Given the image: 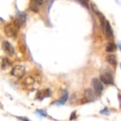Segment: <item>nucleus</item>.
I'll return each mask as SVG.
<instances>
[{
    "label": "nucleus",
    "instance_id": "obj_1",
    "mask_svg": "<svg viewBox=\"0 0 121 121\" xmlns=\"http://www.w3.org/2000/svg\"><path fill=\"white\" fill-rule=\"evenodd\" d=\"M19 30V27L14 22L7 24L4 26V33L8 37L10 38H16L18 34Z\"/></svg>",
    "mask_w": 121,
    "mask_h": 121
},
{
    "label": "nucleus",
    "instance_id": "obj_2",
    "mask_svg": "<svg viewBox=\"0 0 121 121\" xmlns=\"http://www.w3.org/2000/svg\"><path fill=\"white\" fill-rule=\"evenodd\" d=\"M25 72H26L25 68L22 65H16V66H14L12 68V71H11L12 75L14 76L16 78H22L24 76Z\"/></svg>",
    "mask_w": 121,
    "mask_h": 121
},
{
    "label": "nucleus",
    "instance_id": "obj_3",
    "mask_svg": "<svg viewBox=\"0 0 121 121\" xmlns=\"http://www.w3.org/2000/svg\"><path fill=\"white\" fill-rule=\"evenodd\" d=\"M91 83H92V86L93 88L94 93L96 94L97 95H100L103 89V84L101 83L100 81L95 78L92 80Z\"/></svg>",
    "mask_w": 121,
    "mask_h": 121
},
{
    "label": "nucleus",
    "instance_id": "obj_4",
    "mask_svg": "<svg viewBox=\"0 0 121 121\" xmlns=\"http://www.w3.org/2000/svg\"><path fill=\"white\" fill-rule=\"evenodd\" d=\"M2 49L3 51H4V53L9 56H14V48L13 47V46L7 41H4L2 42Z\"/></svg>",
    "mask_w": 121,
    "mask_h": 121
},
{
    "label": "nucleus",
    "instance_id": "obj_5",
    "mask_svg": "<svg viewBox=\"0 0 121 121\" xmlns=\"http://www.w3.org/2000/svg\"><path fill=\"white\" fill-rule=\"evenodd\" d=\"M100 82H103L106 85H112L114 83L113 78L110 73H104L101 74L100 76Z\"/></svg>",
    "mask_w": 121,
    "mask_h": 121
},
{
    "label": "nucleus",
    "instance_id": "obj_6",
    "mask_svg": "<svg viewBox=\"0 0 121 121\" xmlns=\"http://www.w3.org/2000/svg\"><path fill=\"white\" fill-rule=\"evenodd\" d=\"M36 78L33 76H28L26 77L23 82L24 87L26 89H33L34 88V85L36 84Z\"/></svg>",
    "mask_w": 121,
    "mask_h": 121
},
{
    "label": "nucleus",
    "instance_id": "obj_7",
    "mask_svg": "<svg viewBox=\"0 0 121 121\" xmlns=\"http://www.w3.org/2000/svg\"><path fill=\"white\" fill-rule=\"evenodd\" d=\"M103 31H104L105 36L110 39H112L113 38V31H112V29L108 21H106L105 24V26H104V28L103 29Z\"/></svg>",
    "mask_w": 121,
    "mask_h": 121
},
{
    "label": "nucleus",
    "instance_id": "obj_8",
    "mask_svg": "<svg viewBox=\"0 0 121 121\" xmlns=\"http://www.w3.org/2000/svg\"><path fill=\"white\" fill-rule=\"evenodd\" d=\"M14 22L20 28L21 26H22L24 23L26 22V16L23 13H19L17 17H16V19H14Z\"/></svg>",
    "mask_w": 121,
    "mask_h": 121
},
{
    "label": "nucleus",
    "instance_id": "obj_9",
    "mask_svg": "<svg viewBox=\"0 0 121 121\" xmlns=\"http://www.w3.org/2000/svg\"><path fill=\"white\" fill-rule=\"evenodd\" d=\"M51 95V92L48 89H43L41 91H39L36 93V98L39 100H43L47 97H49Z\"/></svg>",
    "mask_w": 121,
    "mask_h": 121
},
{
    "label": "nucleus",
    "instance_id": "obj_10",
    "mask_svg": "<svg viewBox=\"0 0 121 121\" xmlns=\"http://www.w3.org/2000/svg\"><path fill=\"white\" fill-rule=\"evenodd\" d=\"M84 95L87 101H93L95 100V93L91 88H86L85 90Z\"/></svg>",
    "mask_w": 121,
    "mask_h": 121
},
{
    "label": "nucleus",
    "instance_id": "obj_11",
    "mask_svg": "<svg viewBox=\"0 0 121 121\" xmlns=\"http://www.w3.org/2000/svg\"><path fill=\"white\" fill-rule=\"evenodd\" d=\"M117 48L116 45L112 42H108L105 46V51L108 53L114 52Z\"/></svg>",
    "mask_w": 121,
    "mask_h": 121
},
{
    "label": "nucleus",
    "instance_id": "obj_12",
    "mask_svg": "<svg viewBox=\"0 0 121 121\" xmlns=\"http://www.w3.org/2000/svg\"><path fill=\"white\" fill-rule=\"evenodd\" d=\"M68 98H69L68 92L66 91H64L63 92V94H62L61 97H60V98L59 99V100L57 102V104L58 105H63V104H64L67 101Z\"/></svg>",
    "mask_w": 121,
    "mask_h": 121
},
{
    "label": "nucleus",
    "instance_id": "obj_13",
    "mask_svg": "<svg viewBox=\"0 0 121 121\" xmlns=\"http://www.w3.org/2000/svg\"><path fill=\"white\" fill-rule=\"evenodd\" d=\"M11 66V61L9 60V59L7 57H4L2 58V64H1V66L2 69H7L9 66Z\"/></svg>",
    "mask_w": 121,
    "mask_h": 121
},
{
    "label": "nucleus",
    "instance_id": "obj_14",
    "mask_svg": "<svg viewBox=\"0 0 121 121\" xmlns=\"http://www.w3.org/2000/svg\"><path fill=\"white\" fill-rule=\"evenodd\" d=\"M39 5L37 4V3L34 1V0H31L30 4H29V9L31 11L34 12H39Z\"/></svg>",
    "mask_w": 121,
    "mask_h": 121
},
{
    "label": "nucleus",
    "instance_id": "obj_15",
    "mask_svg": "<svg viewBox=\"0 0 121 121\" xmlns=\"http://www.w3.org/2000/svg\"><path fill=\"white\" fill-rule=\"evenodd\" d=\"M106 60L110 64V65H112V66H115L117 64V60H116V58L114 55H109L107 56L106 58Z\"/></svg>",
    "mask_w": 121,
    "mask_h": 121
},
{
    "label": "nucleus",
    "instance_id": "obj_16",
    "mask_svg": "<svg viewBox=\"0 0 121 121\" xmlns=\"http://www.w3.org/2000/svg\"><path fill=\"white\" fill-rule=\"evenodd\" d=\"M91 9H92V10H93V12L95 14H98L100 12L99 11V9H98V7L94 4V3H91Z\"/></svg>",
    "mask_w": 121,
    "mask_h": 121
},
{
    "label": "nucleus",
    "instance_id": "obj_17",
    "mask_svg": "<svg viewBox=\"0 0 121 121\" xmlns=\"http://www.w3.org/2000/svg\"><path fill=\"white\" fill-rule=\"evenodd\" d=\"M78 2L85 7L88 8V3H89V0H78Z\"/></svg>",
    "mask_w": 121,
    "mask_h": 121
},
{
    "label": "nucleus",
    "instance_id": "obj_18",
    "mask_svg": "<svg viewBox=\"0 0 121 121\" xmlns=\"http://www.w3.org/2000/svg\"><path fill=\"white\" fill-rule=\"evenodd\" d=\"M76 112H73L71 113V117H70V120H73V119H75V118L76 117Z\"/></svg>",
    "mask_w": 121,
    "mask_h": 121
},
{
    "label": "nucleus",
    "instance_id": "obj_19",
    "mask_svg": "<svg viewBox=\"0 0 121 121\" xmlns=\"http://www.w3.org/2000/svg\"><path fill=\"white\" fill-rule=\"evenodd\" d=\"M18 118L19 120H21L22 121H31L30 120H29L28 118H26V117H18Z\"/></svg>",
    "mask_w": 121,
    "mask_h": 121
},
{
    "label": "nucleus",
    "instance_id": "obj_20",
    "mask_svg": "<svg viewBox=\"0 0 121 121\" xmlns=\"http://www.w3.org/2000/svg\"><path fill=\"white\" fill-rule=\"evenodd\" d=\"M34 1L37 3V4H38L39 6L42 5L43 3V0H34Z\"/></svg>",
    "mask_w": 121,
    "mask_h": 121
},
{
    "label": "nucleus",
    "instance_id": "obj_21",
    "mask_svg": "<svg viewBox=\"0 0 121 121\" xmlns=\"http://www.w3.org/2000/svg\"><path fill=\"white\" fill-rule=\"evenodd\" d=\"M37 112H39V114H41V115H43V116H46V115H47V114H46L43 110H37Z\"/></svg>",
    "mask_w": 121,
    "mask_h": 121
},
{
    "label": "nucleus",
    "instance_id": "obj_22",
    "mask_svg": "<svg viewBox=\"0 0 121 121\" xmlns=\"http://www.w3.org/2000/svg\"><path fill=\"white\" fill-rule=\"evenodd\" d=\"M100 113L104 114V115H106V114H108V113H109V112H108V110L107 108H105L103 110L100 111Z\"/></svg>",
    "mask_w": 121,
    "mask_h": 121
},
{
    "label": "nucleus",
    "instance_id": "obj_23",
    "mask_svg": "<svg viewBox=\"0 0 121 121\" xmlns=\"http://www.w3.org/2000/svg\"><path fill=\"white\" fill-rule=\"evenodd\" d=\"M119 46H120V50H121V42L120 43V44H119Z\"/></svg>",
    "mask_w": 121,
    "mask_h": 121
},
{
    "label": "nucleus",
    "instance_id": "obj_24",
    "mask_svg": "<svg viewBox=\"0 0 121 121\" xmlns=\"http://www.w3.org/2000/svg\"><path fill=\"white\" fill-rule=\"evenodd\" d=\"M120 66H121V64H120Z\"/></svg>",
    "mask_w": 121,
    "mask_h": 121
}]
</instances>
